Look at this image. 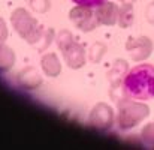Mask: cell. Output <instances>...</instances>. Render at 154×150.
<instances>
[{
    "label": "cell",
    "instance_id": "6da1fadb",
    "mask_svg": "<svg viewBox=\"0 0 154 150\" xmlns=\"http://www.w3.org/2000/svg\"><path fill=\"white\" fill-rule=\"evenodd\" d=\"M124 98L150 101L154 98V65L141 63L127 71L123 80Z\"/></svg>",
    "mask_w": 154,
    "mask_h": 150
},
{
    "label": "cell",
    "instance_id": "7a4b0ae2",
    "mask_svg": "<svg viewBox=\"0 0 154 150\" xmlns=\"http://www.w3.org/2000/svg\"><path fill=\"white\" fill-rule=\"evenodd\" d=\"M148 116H150V107L147 104H144V101L121 98L117 102L115 125L123 132L136 128Z\"/></svg>",
    "mask_w": 154,
    "mask_h": 150
},
{
    "label": "cell",
    "instance_id": "3957f363",
    "mask_svg": "<svg viewBox=\"0 0 154 150\" xmlns=\"http://www.w3.org/2000/svg\"><path fill=\"white\" fill-rule=\"evenodd\" d=\"M11 24L17 35L24 39L29 45H39L44 35L45 29L44 26L24 8H17L11 14Z\"/></svg>",
    "mask_w": 154,
    "mask_h": 150
},
{
    "label": "cell",
    "instance_id": "277c9868",
    "mask_svg": "<svg viewBox=\"0 0 154 150\" xmlns=\"http://www.w3.org/2000/svg\"><path fill=\"white\" fill-rule=\"evenodd\" d=\"M55 44L58 50L61 51V56L64 59V63L67 65L69 69L78 71L84 68L87 56H85V48L82 44L76 42L73 39V35L69 30H60L58 35L55 36Z\"/></svg>",
    "mask_w": 154,
    "mask_h": 150
},
{
    "label": "cell",
    "instance_id": "5b68a950",
    "mask_svg": "<svg viewBox=\"0 0 154 150\" xmlns=\"http://www.w3.org/2000/svg\"><path fill=\"white\" fill-rule=\"evenodd\" d=\"M69 20L78 30H81L84 33H90L100 26L94 9L85 8V6H78V5H75V8H72L69 11Z\"/></svg>",
    "mask_w": 154,
    "mask_h": 150
},
{
    "label": "cell",
    "instance_id": "8992f818",
    "mask_svg": "<svg viewBox=\"0 0 154 150\" xmlns=\"http://www.w3.org/2000/svg\"><path fill=\"white\" fill-rule=\"evenodd\" d=\"M127 71H129L127 62L123 60V59H118V60L114 62L111 71L106 74V78L111 84L109 95L115 102H118L121 98H124V95H123V80H124Z\"/></svg>",
    "mask_w": 154,
    "mask_h": 150
},
{
    "label": "cell",
    "instance_id": "52a82bcc",
    "mask_svg": "<svg viewBox=\"0 0 154 150\" xmlns=\"http://www.w3.org/2000/svg\"><path fill=\"white\" fill-rule=\"evenodd\" d=\"M88 122L91 126H94L99 131H109L115 123V114H114L112 107L105 102L96 104L93 110L90 111Z\"/></svg>",
    "mask_w": 154,
    "mask_h": 150
},
{
    "label": "cell",
    "instance_id": "ba28073f",
    "mask_svg": "<svg viewBox=\"0 0 154 150\" xmlns=\"http://www.w3.org/2000/svg\"><path fill=\"white\" fill-rule=\"evenodd\" d=\"M153 41L148 36L129 38L126 42V51L133 62H144L153 53Z\"/></svg>",
    "mask_w": 154,
    "mask_h": 150
},
{
    "label": "cell",
    "instance_id": "9c48e42d",
    "mask_svg": "<svg viewBox=\"0 0 154 150\" xmlns=\"http://www.w3.org/2000/svg\"><path fill=\"white\" fill-rule=\"evenodd\" d=\"M17 84L24 90H36L42 86V77L33 66H27L17 74Z\"/></svg>",
    "mask_w": 154,
    "mask_h": 150
},
{
    "label": "cell",
    "instance_id": "30bf717a",
    "mask_svg": "<svg viewBox=\"0 0 154 150\" xmlns=\"http://www.w3.org/2000/svg\"><path fill=\"white\" fill-rule=\"evenodd\" d=\"M94 12H96V17H97L99 24H103V26H115L117 21H118L120 6L117 3L108 0L103 5L97 6L94 9Z\"/></svg>",
    "mask_w": 154,
    "mask_h": 150
},
{
    "label": "cell",
    "instance_id": "8fae6325",
    "mask_svg": "<svg viewBox=\"0 0 154 150\" xmlns=\"http://www.w3.org/2000/svg\"><path fill=\"white\" fill-rule=\"evenodd\" d=\"M41 68L47 77H50V78L58 77L61 72V63H60L58 56L55 53H45L41 57Z\"/></svg>",
    "mask_w": 154,
    "mask_h": 150
},
{
    "label": "cell",
    "instance_id": "7c38bea8",
    "mask_svg": "<svg viewBox=\"0 0 154 150\" xmlns=\"http://www.w3.org/2000/svg\"><path fill=\"white\" fill-rule=\"evenodd\" d=\"M17 56L11 47H8L5 42H0V72H8L15 65Z\"/></svg>",
    "mask_w": 154,
    "mask_h": 150
},
{
    "label": "cell",
    "instance_id": "4fadbf2b",
    "mask_svg": "<svg viewBox=\"0 0 154 150\" xmlns=\"http://www.w3.org/2000/svg\"><path fill=\"white\" fill-rule=\"evenodd\" d=\"M135 20V11H133V5L132 3H121L120 6V12H118V27L121 29H127L133 24Z\"/></svg>",
    "mask_w": 154,
    "mask_h": 150
},
{
    "label": "cell",
    "instance_id": "5bb4252c",
    "mask_svg": "<svg viewBox=\"0 0 154 150\" xmlns=\"http://www.w3.org/2000/svg\"><path fill=\"white\" fill-rule=\"evenodd\" d=\"M106 51H108V48H106V45H105L103 42H94V44L91 45L90 51H88V59H90V62H91V63H99L103 57H105Z\"/></svg>",
    "mask_w": 154,
    "mask_h": 150
},
{
    "label": "cell",
    "instance_id": "9a60e30c",
    "mask_svg": "<svg viewBox=\"0 0 154 150\" xmlns=\"http://www.w3.org/2000/svg\"><path fill=\"white\" fill-rule=\"evenodd\" d=\"M141 138H142V143L150 147V149H154V122L151 123H147L142 131H141Z\"/></svg>",
    "mask_w": 154,
    "mask_h": 150
},
{
    "label": "cell",
    "instance_id": "2e32d148",
    "mask_svg": "<svg viewBox=\"0 0 154 150\" xmlns=\"http://www.w3.org/2000/svg\"><path fill=\"white\" fill-rule=\"evenodd\" d=\"M52 39H55L54 30H52V29H45V35H44V38H42V41H41V45H38L39 51L47 50V48L50 47V44H51Z\"/></svg>",
    "mask_w": 154,
    "mask_h": 150
},
{
    "label": "cell",
    "instance_id": "e0dca14e",
    "mask_svg": "<svg viewBox=\"0 0 154 150\" xmlns=\"http://www.w3.org/2000/svg\"><path fill=\"white\" fill-rule=\"evenodd\" d=\"M30 8L35 9L36 12H47L50 9V2L48 0H30Z\"/></svg>",
    "mask_w": 154,
    "mask_h": 150
},
{
    "label": "cell",
    "instance_id": "ac0fdd59",
    "mask_svg": "<svg viewBox=\"0 0 154 150\" xmlns=\"http://www.w3.org/2000/svg\"><path fill=\"white\" fill-rule=\"evenodd\" d=\"M75 5H78V6H85V8H91V9H96L97 6H100L103 5L105 2H108V0H72Z\"/></svg>",
    "mask_w": 154,
    "mask_h": 150
},
{
    "label": "cell",
    "instance_id": "d6986e66",
    "mask_svg": "<svg viewBox=\"0 0 154 150\" xmlns=\"http://www.w3.org/2000/svg\"><path fill=\"white\" fill-rule=\"evenodd\" d=\"M9 36V32H8V26H6V21L0 17V42H5Z\"/></svg>",
    "mask_w": 154,
    "mask_h": 150
},
{
    "label": "cell",
    "instance_id": "ffe728a7",
    "mask_svg": "<svg viewBox=\"0 0 154 150\" xmlns=\"http://www.w3.org/2000/svg\"><path fill=\"white\" fill-rule=\"evenodd\" d=\"M145 18H147V21H148L150 24L154 26V2H151V3L147 6V9H145Z\"/></svg>",
    "mask_w": 154,
    "mask_h": 150
},
{
    "label": "cell",
    "instance_id": "44dd1931",
    "mask_svg": "<svg viewBox=\"0 0 154 150\" xmlns=\"http://www.w3.org/2000/svg\"><path fill=\"white\" fill-rule=\"evenodd\" d=\"M118 2H120V3H132V5H133L136 0H118Z\"/></svg>",
    "mask_w": 154,
    "mask_h": 150
}]
</instances>
